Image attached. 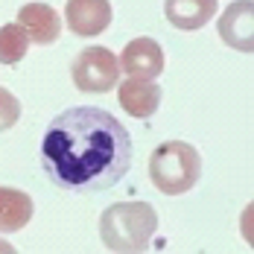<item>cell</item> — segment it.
Masks as SVG:
<instances>
[{
    "label": "cell",
    "mask_w": 254,
    "mask_h": 254,
    "mask_svg": "<svg viewBox=\"0 0 254 254\" xmlns=\"http://www.w3.org/2000/svg\"><path fill=\"white\" fill-rule=\"evenodd\" d=\"M131 134L105 108L73 105L53 117L41 137V167L67 193L111 190L131 170Z\"/></svg>",
    "instance_id": "cell-1"
},
{
    "label": "cell",
    "mask_w": 254,
    "mask_h": 254,
    "mask_svg": "<svg viewBox=\"0 0 254 254\" xmlns=\"http://www.w3.org/2000/svg\"><path fill=\"white\" fill-rule=\"evenodd\" d=\"M158 231V213L149 202H117L100 216V240L108 252H146Z\"/></svg>",
    "instance_id": "cell-2"
},
{
    "label": "cell",
    "mask_w": 254,
    "mask_h": 254,
    "mask_svg": "<svg viewBox=\"0 0 254 254\" xmlns=\"http://www.w3.org/2000/svg\"><path fill=\"white\" fill-rule=\"evenodd\" d=\"M199 176H202L199 149L184 140H167L149 158V178L164 196H181L193 190Z\"/></svg>",
    "instance_id": "cell-3"
},
{
    "label": "cell",
    "mask_w": 254,
    "mask_h": 254,
    "mask_svg": "<svg viewBox=\"0 0 254 254\" xmlns=\"http://www.w3.org/2000/svg\"><path fill=\"white\" fill-rule=\"evenodd\" d=\"M70 76L82 94H105L120 79V62L108 47H85L70 64Z\"/></svg>",
    "instance_id": "cell-4"
},
{
    "label": "cell",
    "mask_w": 254,
    "mask_h": 254,
    "mask_svg": "<svg viewBox=\"0 0 254 254\" xmlns=\"http://www.w3.org/2000/svg\"><path fill=\"white\" fill-rule=\"evenodd\" d=\"M219 38L240 53L254 50V3L252 0H234L219 18Z\"/></svg>",
    "instance_id": "cell-5"
},
{
    "label": "cell",
    "mask_w": 254,
    "mask_h": 254,
    "mask_svg": "<svg viewBox=\"0 0 254 254\" xmlns=\"http://www.w3.org/2000/svg\"><path fill=\"white\" fill-rule=\"evenodd\" d=\"M120 73L134 79H158L164 70V50L152 38H134L120 53Z\"/></svg>",
    "instance_id": "cell-6"
},
{
    "label": "cell",
    "mask_w": 254,
    "mask_h": 254,
    "mask_svg": "<svg viewBox=\"0 0 254 254\" xmlns=\"http://www.w3.org/2000/svg\"><path fill=\"white\" fill-rule=\"evenodd\" d=\"M64 24L73 35L94 38L111 24V3L108 0H67L64 6Z\"/></svg>",
    "instance_id": "cell-7"
},
{
    "label": "cell",
    "mask_w": 254,
    "mask_h": 254,
    "mask_svg": "<svg viewBox=\"0 0 254 254\" xmlns=\"http://www.w3.org/2000/svg\"><path fill=\"white\" fill-rule=\"evenodd\" d=\"M161 88L155 85V79H134L128 76L120 88H117V100L120 108L126 111L128 117H137V120H146L152 117L161 105Z\"/></svg>",
    "instance_id": "cell-8"
},
{
    "label": "cell",
    "mask_w": 254,
    "mask_h": 254,
    "mask_svg": "<svg viewBox=\"0 0 254 254\" xmlns=\"http://www.w3.org/2000/svg\"><path fill=\"white\" fill-rule=\"evenodd\" d=\"M18 24L26 29L29 41L35 44H56L62 35V21L59 12L47 3H26L18 12Z\"/></svg>",
    "instance_id": "cell-9"
},
{
    "label": "cell",
    "mask_w": 254,
    "mask_h": 254,
    "mask_svg": "<svg viewBox=\"0 0 254 254\" xmlns=\"http://www.w3.org/2000/svg\"><path fill=\"white\" fill-rule=\"evenodd\" d=\"M164 15L176 29H202L216 15V0H167Z\"/></svg>",
    "instance_id": "cell-10"
},
{
    "label": "cell",
    "mask_w": 254,
    "mask_h": 254,
    "mask_svg": "<svg viewBox=\"0 0 254 254\" xmlns=\"http://www.w3.org/2000/svg\"><path fill=\"white\" fill-rule=\"evenodd\" d=\"M32 199L24 190L15 187H0V234L21 231L32 219Z\"/></svg>",
    "instance_id": "cell-11"
},
{
    "label": "cell",
    "mask_w": 254,
    "mask_h": 254,
    "mask_svg": "<svg viewBox=\"0 0 254 254\" xmlns=\"http://www.w3.org/2000/svg\"><path fill=\"white\" fill-rule=\"evenodd\" d=\"M29 50V35L21 24L0 26V64H18Z\"/></svg>",
    "instance_id": "cell-12"
},
{
    "label": "cell",
    "mask_w": 254,
    "mask_h": 254,
    "mask_svg": "<svg viewBox=\"0 0 254 254\" xmlns=\"http://www.w3.org/2000/svg\"><path fill=\"white\" fill-rule=\"evenodd\" d=\"M21 120V102L15 94H9L6 88H0V131L12 128Z\"/></svg>",
    "instance_id": "cell-13"
}]
</instances>
